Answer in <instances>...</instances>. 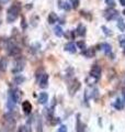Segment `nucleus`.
I'll return each mask as SVG.
<instances>
[{
  "label": "nucleus",
  "instance_id": "nucleus-18",
  "mask_svg": "<svg viewBox=\"0 0 125 132\" xmlns=\"http://www.w3.org/2000/svg\"><path fill=\"white\" fill-rule=\"evenodd\" d=\"M77 34L80 35V36L86 34V27L83 26V24H79V26H78V28H77Z\"/></svg>",
  "mask_w": 125,
  "mask_h": 132
},
{
  "label": "nucleus",
  "instance_id": "nucleus-23",
  "mask_svg": "<svg viewBox=\"0 0 125 132\" xmlns=\"http://www.w3.org/2000/svg\"><path fill=\"white\" fill-rule=\"evenodd\" d=\"M76 46H78L80 50H86V44H85V42L83 41H79V42H77V44H76Z\"/></svg>",
  "mask_w": 125,
  "mask_h": 132
},
{
  "label": "nucleus",
  "instance_id": "nucleus-13",
  "mask_svg": "<svg viewBox=\"0 0 125 132\" xmlns=\"http://www.w3.org/2000/svg\"><path fill=\"white\" fill-rule=\"evenodd\" d=\"M101 50L105 53L106 55H110L111 54V52H112V47H111V45L110 44H108V43H102L101 44Z\"/></svg>",
  "mask_w": 125,
  "mask_h": 132
},
{
  "label": "nucleus",
  "instance_id": "nucleus-29",
  "mask_svg": "<svg viewBox=\"0 0 125 132\" xmlns=\"http://www.w3.org/2000/svg\"><path fill=\"white\" fill-rule=\"evenodd\" d=\"M120 3L122 5L123 7H125V0H120Z\"/></svg>",
  "mask_w": 125,
  "mask_h": 132
},
{
  "label": "nucleus",
  "instance_id": "nucleus-30",
  "mask_svg": "<svg viewBox=\"0 0 125 132\" xmlns=\"http://www.w3.org/2000/svg\"><path fill=\"white\" fill-rule=\"evenodd\" d=\"M0 132H8V131H6V130H0Z\"/></svg>",
  "mask_w": 125,
  "mask_h": 132
},
{
  "label": "nucleus",
  "instance_id": "nucleus-21",
  "mask_svg": "<svg viewBox=\"0 0 125 132\" xmlns=\"http://www.w3.org/2000/svg\"><path fill=\"white\" fill-rule=\"evenodd\" d=\"M118 28L120 29V31H125V22L123 21L122 19H119L118 20Z\"/></svg>",
  "mask_w": 125,
  "mask_h": 132
},
{
  "label": "nucleus",
  "instance_id": "nucleus-6",
  "mask_svg": "<svg viewBox=\"0 0 125 132\" xmlns=\"http://www.w3.org/2000/svg\"><path fill=\"white\" fill-rule=\"evenodd\" d=\"M8 51H9V55L10 56H19L21 54V48L19 46H15V45H10L9 48H8Z\"/></svg>",
  "mask_w": 125,
  "mask_h": 132
},
{
  "label": "nucleus",
  "instance_id": "nucleus-12",
  "mask_svg": "<svg viewBox=\"0 0 125 132\" xmlns=\"http://www.w3.org/2000/svg\"><path fill=\"white\" fill-rule=\"evenodd\" d=\"M57 20H58V16H57V14L55 13V12H51L47 16V21H48L49 24H54L55 22H57Z\"/></svg>",
  "mask_w": 125,
  "mask_h": 132
},
{
  "label": "nucleus",
  "instance_id": "nucleus-17",
  "mask_svg": "<svg viewBox=\"0 0 125 132\" xmlns=\"http://www.w3.org/2000/svg\"><path fill=\"white\" fill-rule=\"evenodd\" d=\"M13 81L15 82L16 85H21L22 82L25 81V77H23L22 75H16V76L13 78Z\"/></svg>",
  "mask_w": 125,
  "mask_h": 132
},
{
  "label": "nucleus",
  "instance_id": "nucleus-7",
  "mask_svg": "<svg viewBox=\"0 0 125 132\" xmlns=\"http://www.w3.org/2000/svg\"><path fill=\"white\" fill-rule=\"evenodd\" d=\"M104 15H105L106 20H112L118 16V11H116L115 9H113V8H110V9H108L105 11V13H104Z\"/></svg>",
  "mask_w": 125,
  "mask_h": 132
},
{
  "label": "nucleus",
  "instance_id": "nucleus-1",
  "mask_svg": "<svg viewBox=\"0 0 125 132\" xmlns=\"http://www.w3.org/2000/svg\"><path fill=\"white\" fill-rule=\"evenodd\" d=\"M20 9H21V7H20L19 3H14L13 6H11L7 12V21L9 23L15 21L19 13H20Z\"/></svg>",
  "mask_w": 125,
  "mask_h": 132
},
{
  "label": "nucleus",
  "instance_id": "nucleus-22",
  "mask_svg": "<svg viewBox=\"0 0 125 132\" xmlns=\"http://www.w3.org/2000/svg\"><path fill=\"white\" fill-rule=\"evenodd\" d=\"M54 31H55V34L58 36V38H60V36H62V34H64L60 27H56L55 29H54Z\"/></svg>",
  "mask_w": 125,
  "mask_h": 132
},
{
  "label": "nucleus",
  "instance_id": "nucleus-3",
  "mask_svg": "<svg viewBox=\"0 0 125 132\" xmlns=\"http://www.w3.org/2000/svg\"><path fill=\"white\" fill-rule=\"evenodd\" d=\"M24 65H25V61L22 60V59H19L18 61L15 62L14 67L12 68V73H13V74H16V73L22 72V71H23V68H24Z\"/></svg>",
  "mask_w": 125,
  "mask_h": 132
},
{
  "label": "nucleus",
  "instance_id": "nucleus-24",
  "mask_svg": "<svg viewBox=\"0 0 125 132\" xmlns=\"http://www.w3.org/2000/svg\"><path fill=\"white\" fill-rule=\"evenodd\" d=\"M18 132H30V130L28 129V127H26V126H21V127L19 128Z\"/></svg>",
  "mask_w": 125,
  "mask_h": 132
},
{
  "label": "nucleus",
  "instance_id": "nucleus-16",
  "mask_svg": "<svg viewBox=\"0 0 125 132\" xmlns=\"http://www.w3.org/2000/svg\"><path fill=\"white\" fill-rule=\"evenodd\" d=\"M59 7L61 8V9H64V10H66V11H69L70 10V5L67 2V1H65V0H60L59 1Z\"/></svg>",
  "mask_w": 125,
  "mask_h": 132
},
{
  "label": "nucleus",
  "instance_id": "nucleus-14",
  "mask_svg": "<svg viewBox=\"0 0 125 132\" xmlns=\"http://www.w3.org/2000/svg\"><path fill=\"white\" fill-rule=\"evenodd\" d=\"M82 54L85 55L86 57H93V56H94V54H95L94 48L90 47V48H86V50H83V51H82Z\"/></svg>",
  "mask_w": 125,
  "mask_h": 132
},
{
  "label": "nucleus",
  "instance_id": "nucleus-4",
  "mask_svg": "<svg viewBox=\"0 0 125 132\" xmlns=\"http://www.w3.org/2000/svg\"><path fill=\"white\" fill-rule=\"evenodd\" d=\"M90 76L99 79V78L101 77V67H100L99 65H93L90 69Z\"/></svg>",
  "mask_w": 125,
  "mask_h": 132
},
{
  "label": "nucleus",
  "instance_id": "nucleus-15",
  "mask_svg": "<svg viewBox=\"0 0 125 132\" xmlns=\"http://www.w3.org/2000/svg\"><path fill=\"white\" fill-rule=\"evenodd\" d=\"M7 64H8V61L6 57H1L0 59V72H5L7 69Z\"/></svg>",
  "mask_w": 125,
  "mask_h": 132
},
{
  "label": "nucleus",
  "instance_id": "nucleus-11",
  "mask_svg": "<svg viewBox=\"0 0 125 132\" xmlns=\"http://www.w3.org/2000/svg\"><path fill=\"white\" fill-rule=\"evenodd\" d=\"M65 51H67V52H69V53H76L77 46L75 45V43L69 42V43H67V44L65 45Z\"/></svg>",
  "mask_w": 125,
  "mask_h": 132
},
{
  "label": "nucleus",
  "instance_id": "nucleus-31",
  "mask_svg": "<svg viewBox=\"0 0 125 132\" xmlns=\"http://www.w3.org/2000/svg\"><path fill=\"white\" fill-rule=\"evenodd\" d=\"M123 95H124V100H125V92L123 93Z\"/></svg>",
  "mask_w": 125,
  "mask_h": 132
},
{
  "label": "nucleus",
  "instance_id": "nucleus-19",
  "mask_svg": "<svg viewBox=\"0 0 125 132\" xmlns=\"http://www.w3.org/2000/svg\"><path fill=\"white\" fill-rule=\"evenodd\" d=\"M83 131V127L81 125V120H80V114L77 116V132H82Z\"/></svg>",
  "mask_w": 125,
  "mask_h": 132
},
{
  "label": "nucleus",
  "instance_id": "nucleus-9",
  "mask_svg": "<svg viewBox=\"0 0 125 132\" xmlns=\"http://www.w3.org/2000/svg\"><path fill=\"white\" fill-rule=\"evenodd\" d=\"M22 109L24 111V113H31V110H32V105H31V102L30 101H23L22 102Z\"/></svg>",
  "mask_w": 125,
  "mask_h": 132
},
{
  "label": "nucleus",
  "instance_id": "nucleus-25",
  "mask_svg": "<svg viewBox=\"0 0 125 132\" xmlns=\"http://www.w3.org/2000/svg\"><path fill=\"white\" fill-rule=\"evenodd\" d=\"M70 1H72V7L75 8V9H77L79 6V0H70Z\"/></svg>",
  "mask_w": 125,
  "mask_h": 132
},
{
  "label": "nucleus",
  "instance_id": "nucleus-32",
  "mask_svg": "<svg viewBox=\"0 0 125 132\" xmlns=\"http://www.w3.org/2000/svg\"><path fill=\"white\" fill-rule=\"evenodd\" d=\"M123 13H124V15H125V10H124V11H123Z\"/></svg>",
  "mask_w": 125,
  "mask_h": 132
},
{
  "label": "nucleus",
  "instance_id": "nucleus-26",
  "mask_svg": "<svg viewBox=\"0 0 125 132\" xmlns=\"http://www.w3.org/2000/svg\"><path fill=\"white\" fill-rule=\"evenodd\" d=\"M57 132H68V131H67V127L64 126V125L60 126V127H59V129L57 130Z\"/></svg>",
  "mask_w": 125,
  "mask_h": 132
},
{
  "label": "nucleus",
  "instance_id": "nucleus-10",
  "mask_svg": "<svg viewBox=\"0 0 125 132\" xmlns=\"http://www.w3.org/2000/svg\"><path fill=\"white\" fill-rule=\"evenodd\" d=\"M37 100H39V102L41 105H45L48 100V95L47 93H41L39 95V98H37Z\"/></svg>",
  "mask_w": 125,
  "mask_h": 132
},
{
  "label": "nucleus",
  "instance_id": "nucleus-5",
  "mask_svg": "<svg viewBox=\"0 0 125 132\" xmlns=\"http://www.w3.org/2000/svg\"><path fill=\"white\" fill-rule=\"evenodd\" d=\"M39 85H40L41 88H46L48 86V75L47 74L41 75L40 79H39Z\"/></svg>",
  "mask_w": 125,
  "mask_h": 132
},
{
  "label": "nucleus",
  "instance_id": "nucleus-2",
  "mask_svg": "<svg viewBox=\"0 0 125 132\" xmlns=\"http://www.w3.org/2000/svg\"><path fill=\"white\" fill-rule=\"evenodd\" d=\"M15 128V120L14 118L12 117L10 113L6 114L3 117V130H6L8 132H11L13 131Z\"/></svg>",
  "mask_w": 125,
  "mask_h": 132
},
{
  "label": "nucleus",
  "instance_id": "nucleus-27",
  "mask_svg": "<svg viewBox=\"0 0 125 132\" xmlns=\"http://www.w3.org/2000/svg\"><path fill=\"white\" fill-rule=\"evenodd\" d=\"M21 27H22L23 29L26 28V23H25V20H24V18H22V20H21Z\"/></svg>",
  "mask_w": 125,
  "mask_h": 132
},
{
  "label": "nucleus",
  "instance_id": "nucleus-28",
  "mask_svg": "<svg viewBox=\"0 0 125 132\" xmlns=\"http://www.w3.org/2000/svg\"><path fill=\"white\" fill-rule=\"evenodd\" d=\"M102 30H104V33H105V34L106 35H109V34H111V32H109V30H108V29H106V27H102Z\"/></svg>",
  "mask_w": 125,
  "mask_h": 132
},
{
  "label": "nucleus",
  "instance_id": "nucleus-20",
  "mask_svg": "<svg viewBox=\"0 0 125 132\" xmlns=\"http://www.w3.org/2000/svg\"><path fill=\"white\" fill-rule=\"evenodd\" d=\"M123 102H122V100L121 99H116V101L114 102V108L116 109V110H121V109H123Z\"/></svg>",
  "mask_w": 125,
  "mask_h": 132
},
{
  "label": "nucleus",
  "instance_id": "nucleus-8",
  "mask_svg": "<svg viewBox=\"0 0 125 132\" xmlns=\"http://www.w3.org/2000/svg\"><path fill=\"white\" fill-rule=\"evenodd\" d=\"M79 88H80V82H79L78 80H75L73 84H70V86H69V93H70V95L73 96L74 94H76Z\"/></svg>",
  "mask_w": 125,
  "mask_h": 132
}]
</instances>
